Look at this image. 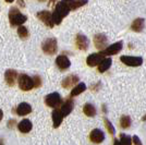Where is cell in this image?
Listing matches in <instances>:
<instances>
[{
	"label": "cell",
	"instance_id": "6da1fadb",
	"mask_svg": "<svg viewBox=\"0 0 146 145\" xmlns=\"http://www.w3.org/2000/svg\"><path fill=\"white\" fill-rule=\"evenodd\" d=\"M70 11H71V8L67 0H61L60 2H58L55 8V11L52 12V20L55 25L60 24L62 20L67 17Z\"/></svg>",
	"mask_w": 146,
	"mask_h": 145
},
{
	"label": "cell",
	"instance_id": "7a4b0ae2",
	"mask_svg": "<svg viewBox=\"0 0 146 145\" xmlns=\"http://www.w3.org/2000/svg\"><path fill=\"white\" fill-rule=\"evenodd\" d=\"M9 20H10V23L12 26H21V25L26 22L27 17L24 15L23 13L20 12L18 8H12L10 11H9Z\"/></svg>",
	"mask_w": 146,
	"mask_h": 145
},
{
	"label": "cell",
	"instance_id": "3957f363",
	"mask_svg": "<svg viewBox=\"0 0 146 145\" xmlns=\"http://www.w3.org/2000/svg\"><path fill=\"white\" fill-rule=\"evenodd\" d=\"M19 87L22 91H31L32 88L35 87L34 84V80L31 78L27 74H21L19 76Z\"/></svg>",
	"mask_w": 146,
	"mask_h": 145
},
{
	"label": "cell",
	"instance_id": "277c9868",
	"mask_svg": "<svg viewBox=\"0 0 146 145\" xmlns=\"http://www.w3.org/2000/svg\"><path fill=\"white\" fill-rule=\"evenodd\" d=\"M42 49L46 55H55L58 50V44L56 38H47L42 44Z\"/></svg>",
	"mask_w": 146,
	"mask_h": 145
},
{
	"label": "cell",
	"instance_id": "5b68a950",
	"mask_svg": "<svg viewBox=\"0 0 146 145\" xmlns=\"http://www.w3.org/2000/svg\"><path fill=\"white\" fill-rule=\"evenodd\" d=\"M45 103L48 107H51V108H58L59 106H61L62 104V97L59 93H51V94H48L47 96L45 97Z\"/></svg>",
	"mask_w": 146,
	"mask_h": 145
},
{
	"label": "cell",
	"instance_id": "8992f818",
	"mask_svg": "<svg viewBox=\"0 0 146 145\" xmlns=\"http://www.w3.org/2000/svg\"><path fill=\"white\" fill-rule=\"evenodd\" d=\"M120 60L122 63L129 67H140L143 63L142 57H135V56H121Z\"/></svg>",
	"mask_w": 146,
	"mask_h": 145
},
{
	"label": "cell",
	"instance_id": "52a82bcc",
	"mask_svg": "<svg viewBox=\"0 0 146 145\" xmlns=\"http://www.w3.org/2000/svg\"><path fill=\"white\" fill-rule=\"evenodd\" d=\"M37 18L39 19L43 23H45L48 27H54L55 26L54 20H52V13L47 11V10L39 11V12L37 13Z\"/></svg>",
	"mask_w": 146,
	"mask_h": 145
},
{
	"label": "cell",
	"instance_id": "ba28073f",
	"mask_svg": "<svg viewBox=\"0 0 146 145\" xmlns=\"http://www.w3.org/2000/svg\"><path fill=\"white\" fill-rule=\"evenodd\" d=\"M106 56L103 54V51H100V53H94V54H91L86 58V63L90 67H96L103 61V59Z\"/></svg>",
	"mask_w": 146,
	"mask_h": 145
},
{
	"label": "cell",
	"instance_id": "9c48e42d",
	"mask_svg": "<svg viewBox=\"0 0 146 145\" xmlns=\"http://www.w3.org/2000/svg\"><path fill=\"white\" fill-rule=\"evenodd\" d=\"M122 48H123V43L117 42V43H115V44H112V45L108 46V47H106V48L103 50V54L105 55V56H112V55H117L121 51Z\"/></svg>",
	"mask_w": 146,
	"mask_h": 145
},
{
	"label": "cell",
	"instance_id": "30bf717a",
	"mask_svg": "<svg viewBox=\"0 0 146 145\" xmlns=\"http://www.w3.org/2000/svg\"><path fill=\"white\" fill-rule=\"evenodd\" d=\"M56 65L58 66V68L60 69L61 71H64V70H67V69L70 68L71 61H70V59L68 58L67 56L60 55V56H58L57 59H56Z\"/></svg>",
	"mask_w": 146,
	"mask_h": 145
},
{
	"label": "cell",
	"instance_id": "8fae6325",
	"mask_svg": "<svg viewBox=\"0 0 146 145\" xmlns=\"http://www.w3.org/2000/svg\"><path fill=\"white\" fill-rule=\"evenodd\" d=\"M90 139L95 144H100L105 141V133L99 129H94L90 134Z\"/></svg>",
	"mask_w": 146,
	"mask_h": 145
},
{
	"label": "cell",
	"instance_id": "7c38bea8",
	"mask_svg": "<svg viewBox=\"0 0 146 145\" xmlns=\"http://www.w3.org/2000/svg\"><path fill=\"white\" fill-rule=\"evenodd\" d=\"M75 45L81 50H86L88 48V45H90L88 38L83 34H78L76 38H75Z\"/></svg>",
	"mask_w": 146,
	"mask_h": 145
},
{
	"label": "cell",
	"instance_id": "4fadbf2b",
	"mask_svg": "<svg viewBox=\"0 0 146 145\" xmlns=\"http://www.w3.org/2000/svg\"><path fill=\"white\" fill-rule=\"evenodd\" d=\"M5 79H6V82L10 86H13L15 84L17 80H18V72L15 70H12V69H8L5 73Z\"/></svg>",
	"mask_w": 146,
	"mask_h": 145
},
{
	"label": "cell",
	"instance_id": "5bb4252c",
	"mask_svg": "<svg viewBox=\"0 0 146 145\" xmlns=\"http://www.w3.org/2000/svg\"><path fill=\"white\" fill-rule=\"evenodd\" d=\"M107 43L108 39L104 34H97L94 36V44L98 49H105L107 47Z\"/></svg>",
	"mask_w": 146,
	"mask_h": 145
},
{
	"label": "cell",
	"instance_id": "9a60e30c",
	"mask_svg": "<svg viewBox=\"0 0 146 145\" xmlns=\"http://www.w3.org/2000/svg\"><path fill=\"white\" fill-rule=\"evenodd\" d=\"M73 108H74V103H73V100L72 99H68L67 102H64L58 109L60 110V112L62 114L63 117H67V116L73 110Z\"/></svg>",
	"mask_w": 146,
	"mask_h": 145
},
{
	"label": "cell",
	"instance_id": "2e32d148",
	"mask_svg": "<svg viewBox=\"0 0 146 145\" xmlns=\"http://www.w3.org/2000/svg\"><path fill=\"white\" fill-rule=\"evenodd\" d=\"M78 83H79V76L75 75V74H71V75H68L66 79H63L62 86L64 88H69L70 86H72L74 84H78Z\"/></svg>",
	"mask_w": 146,
	"mask_h": 145
},
{
	"label": "cell",
	"instance_id": "e0dca14e",
	"mask_svg": "<svg viewBox=\"0 0 146 145\" xmlns=\"http://www.w3.org/2000/svg\"><path fill=\"white\" fill-rule=\"evenodd\" d=\"M32 128H33V124L29 119H23L18 124L19 131L22 133H29L32 130Z\"/></svg>",
	"mask_w": 146,
	"mask_h": 145
},
{
	"label": "cell",
	"instance_id": "ac0fdd59",
	"mask_svg": "<svg viewBox=\"0 0 146 145\" xmlns=\"http://www.w3.org/2000/svg\"><path fill=\"white\" fill-rule=\"evenodd\" d=\"M19 116H26L32 112V106L27 103H21L17 108Z\"/></svg>",
	"mask_w": 146,
	"mask_h": 145
},
{
	"label": "cell",
	"instance_id": "d6986e66",
	"mask_svg": "<svg viewBox=\"0 0 146 145\" xmlns=\"http://www.w3.org/2000/svg\"><path fill=\"white\" fill-rule=\"evenodd\" d=\"M145 27V20L143 18H137L133 21V23L131 25V29L134 32H142Z\"/></svg>",
	"mask_w": 146,
	"mask_h": 145
},
{
	"label": "cell",
	"instance_id": "ffe728a7",
	"mask_svg": "<svg viewBox=\"0 0 146 145\" xmlns=\"http://www.w3.org/2000/svg\"><path fill=\"white\" fill-rule=\"evenodd\" d=\"M51 118H52V122H54V127L58 128L61 124L62 119H63L64 117L62 116V114L60 112V110H59V109L56 108L55 110L52 111V114H51Z\"/></svg>",
	"mask_w": 146,
	"mask_h": 145
},
{
	"label": "cell",
	"instance_id": "44dd1931",
	"mask_svg": "<svg viewBox=\"0 0 146 145\" xmlns=\"http://www.w3.org/2000/svg\"><path fill=\"white\" fill-rule=\"evenodd\" d=\"M111 63H112V59L111 58H104L103 61L98 65V71L100 73H104L106 72V71H108L109 70V68L111 67Z\"/></svg>",
	"mask_w": 146,
	"mask_h": 145
},
{
	"label": "cell",
	"instance_id": "7402d4cb",
	"mask_svg": "<svg viewBox=\"0 0 146 145\" xmlns=\"http://www.w3.org/2000/svg\"><path fill=\"white\" fill-rule=\"evenodd\" d=\"M83 112H84V115L87 116V117H94V116H96V112H97V110H96V107L91 103H87L84 105V107H83Z\"/></svg>",
	"mask_w": 146,
	"mask_h": 145
},
{
	"label": "cell",
	"instance_id": "603a6c76",
	"mask_svg": "<svg viewBox=\"0 0 146 145\" xmlns=\"http://www.w3.org/2000/svg\"><path fill=\"white\" fill-rule=\"evenodd\" d=\"M86 90V85L85 83H83V82H81V83H78V84L75 85L74 87L72 88V91H71V96L74 97V96H78L80 95L81 93H83V92Z\"/></svg>",
	"mask_w": 146,
	"mask_h": 145
},
{
	"label": "cell",
	"instance_id": "cb8c5ba5",
	"mask_svg": "<svg viewBox=\"0 0 146 145\" xmlns=\"http://www.w3.org/2000/svg\"><path fill=\"white\" fill-rule=\"evenodd\" d=\"M131 123H132V121H131V118H130L129 116H122L121 119H120V126H121L123 129L130 128Z\"/></svg>",
	"mask_w": 146,
	"mask_h": 145
},
{
	"label": "cell",
	"instance_id": "d4e9b609",
	"mask_svg": "<svg viewBox=\"0 0 146 145\" xmlns=\"http://www.w3.org/2000/svg\"><path fill=\"white\" fill-rule=\"evenodd\" d=\"M120 142H121L122 145H132V139H131V136L128 135V134H124V133L120 134Z\"/></svg>",
	"mask_w": 146,
	"mask_h": 145
},
{
	"label": "cell",
	"instance_id": "484cf974",
	"mask_svg": "<svg viewBox=\"0 0 146 145\" xmlns=\"http://www.w3.org/2000/svg\"><path fill=\"white\" fill-rule=\"evenodd\" d=\"M18 35L21 37V38L25 39V38L29 37V31H27V29H26L25 26L21 25V26H19V29H18Z\"/></svg>",
	"mask_w": 146,
	"mask_h": 145
},
{
	"label": "cell",
	"instance_id": "4316f807",
	"mask_svg": "<svg viewBox=\"0 0 146 145\" xmlns=\"http://www.w3.org/2000/svg\"><path fill=\"white\" fill-rule=\"evenodd\" d=\"M105 124H106V127H107V130L109 131V133L111 135H115V133H116V130H115V127L112 126V123L110 122L108 119H105Z\"/></svg>",
	"mask_w": 146,
	"mask_h": 145
},
{
	"label": "cell",
	"instance_id": "83f0119b",
	"mask_svg": "<svg viewBox=\"0 0 146 145\" xmlns=\"http://www.w3.org/2000/svg\"><path fill=\"white\" fill-rule=\"evenodd\" d=\"M87 3V0H75V7H76V9L80 8V7L84 6Z\"/></svg>",
	"mask_w": 146,
	"mask_h": 145
},
{
	"label": "cell",
	"instance_id": "f1b7e54d",
	"mask_svg": "<svg viewBox=\"0 0 146 145\" xmlns=\"http://www.w3.org/2000/svg\"><path fill=\"white\" fill-rule=\"evenodd\" d=\"M132 142H133L134 145H143L142 144V141H141L137 135H134L133 138H132Z\"/></svg>",
	"mask_w": 146,
	"mask_h": 145
},
{
	"label": "cell",
	"instance_id": "f546056e",
	"mask_svg": "<svg viewBox=\"0 0 146 145\" xmlns=\"http://www.w3.org/2000/svg\"><path fill=\"white\" fill-rule=\"evenodd\" d=\"M34 84H35V87H38V86H40V83H42V82H40V79H39V76H35V78H34Z\"/></svg>",
	"mask_w": 146,
	"mask_h": 145
},
{
	"label": "cell",
	"instance_id": "4dcf8cb0",
	"mask_svg": "<svg viewBox=\"0 0 146 145\" xmlns=\"http://www.w3.org/2000/svg\"><path fill=\"white\" fill-rule=\"evenodd\" d=\"M113 145H122V144H121V142H120L119 140L115 139V140H113Z\"/></svg>",
	"mask_w": 146,
	"mask_h": 145
},
{
	"label": "cell",
	"instance_id": "1f68e13d",
	"mask_svg": "<svg viewBox=\"0 0 146 145\" xmlns=\"http://www.w3.org/2000/svg\"><path fill=\"white\" fill-rule=\"evenodd\" d=\"M2 118H3V111L0 109V121L2 120Z\"/></svg>",
	"mask_w": 146,
	"mask_h": 145
},
{
	"label": "cell",
	"instance_id": "d6a6232c",
	"mask_svg": "<svg viewBox=\"0 0 146 145\" xmlns=\"http://www.w3.org/2000/svg\"><path fill=\"white\" fill-rule=\"evenodd\" d=\"M56 2V0H49V3H50V5H52V3H55Z\"/></svg>",
	"mask_w": 146,
	"mask_h": 145
},
{
	"label": "cell",
	"instance_id": "836d02e7",
	"mask_svg": "<svg viewBox=\"0 0 146 145\" xmlns=\"http://www.w3.org/2000/svg\"><path fill=\"white\" fill-rule=\"evenodd\" d=\"M0 145H5V143H3V141L0 139Z\"/></svg>",
	"mask_w": 146,
	"mask_h": 145
},
{
	"label": "cell",
	"instance_id": "e575fe53",
	"mask_svg": "<svg viewBox=\"0 0 146 145\" xmlns=\"http://www.w3.org/2000/svg\"><path fill=\"white\" fill-rule=\"evenodd\" d=\"M7 2H9V3H11V2H13V1H14V0H6Z\"/></svg>",
	"mask_w": 146,
	"mask_h": 145
},
{
	"label": "cell",
	"instance_id": "d590c367",
	"mask_svg": "<svg viewBox=\"0 0 146 145\" xmlns=\"http://www.w3.org/2000/svg\"><path fill=\"white\" fill-rule=\"evenodd\" d=\"M143 121H146V115L143 117Z\"/></svg>",
	"mask_w": 146,
	"mask_h": 145
},
{
	"label": "cell",
	"instance_id": "8d00e7d4",
	"mask_svg": "<svg viewBox=\"0 0 146 145\" xmlns=\"http://www.w3.org/2000/svg\"><path fill=\"white\" fill-rule=\"evenodd\" d=\"M38 1H45V0H38Z\"/></svg>",
	"mask_w": 146,
	"mask_h": 145
}]
</instances>
